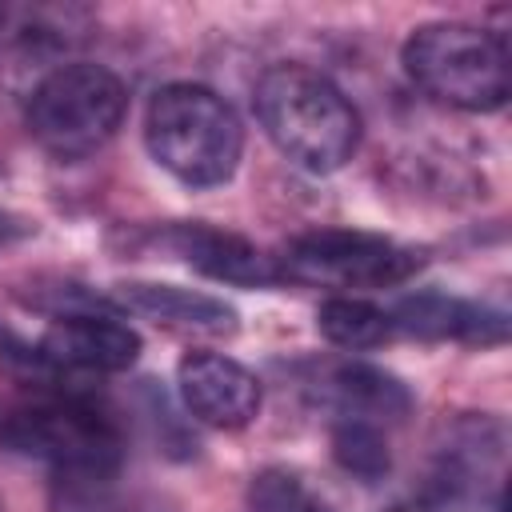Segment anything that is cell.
Wrapping results in <instances>:
<instances>
[{
    "mask_svg": "<svg viewBox=\"0 0 512 512\" xmlns=\"http://www.w3.org/2000/svg\"><path fill=\"white\" fill-rule=\"evenodd\" d=\"M124 112H128L124 80L104 64L72 60L52 68L28 92L24 120L44 152L60 160H80L116 136Z\"/></svg>",
    "mask_w": 512,
    "mask_h": 512,
    "instance_id": "4",
    "label": "cell"
},
{
    "mask_svg": "<svg viewBox=\"0 0 512 512\" xmlns=\"http://www.w3.org/2000/svg\"><path fill=\"white\" fill-rule=\"evenodd\" d=\"M280 280L320 288H392L424 268V252L376 232L316 228L300 232L276 256Z\"/></svg>",
    "mask_w": 512,
    "mask_h": 512,
    "instance_id": "6",
    "label": "cell"
},
{
    "mask_svg": "<svg viewBox=\"0 0 512 512\" xmlns=\"http://www.w3.org/2000/svg\"><path fill=\"white\" fill-rule=\"evenodd\" d=\"M144 144L152 160L188 188H216L232 180L244 152V124L236 108L192 80L152 92L144 112Z\"/></svg>",
    "mask_w": 512,
    "mask_h": 512,
    "instance_id": "2",
    "label": "cell"
},
{
    "mask_svg": "<svg viewBox=\"0 0 512 512\" xmlns=\"http://www.w3.org/2000/svg\"><path fill=\"white\" fill-rule=\"evenodd\" d=\"M0 444L72 480H112L124 460L120 424L88 400H36L0 420Z\"/></svg>",
    "mask_w": 512,
    "mask_h": 512,
    "instance_id": "5",
    "label": "cell"
},
{
    "mask_svg": "<svg viewBox=\"0 0 512 512\" xmlns=\"http://www.w3.org/2000/svg\"><path fill=\"white\" fill-rule=\"evenodd\" d=\"M388 512H432V508H428L424 500H412V504H392Z\"/></svg>",
    "mask_w": 512,
    "mask_h": 512,
    "instance_id": "17",
    "label": "cell"
},
{
    "mask_svg": "<svg viewBox=\"0 0 512 512\" xmlns=\"http://www.w3.org/2000/svg\"><path fill=\"white\" fill-rule=\"evenodd\" d=\"M0 32H4V8H0Z\"/></svg>",
    "mask_w": 512,
    "mask_h": 512,
    "instance_id": "18",
    "label": "cell"
},
{
    "mask_svg": "<svg viewBox=\"0 0 512 512\" xmlns=\"http://www.w3.org/2000/svg\"><path fill=\"white\" fill-rule=\"evenodd\" d=\"M256 120L280 156L312 176L344 168L364 132L352 100L308 64H272L256 80Z\"/></svg>",
    "mask_w": 512,
    "mask_h": 512,
    "instance_id": "1",
    "label": "cell"
},
{
    "mask_svg": "<svg viewBox=\"0 0 512 512\" xmlns=\"http://www.w3.org/2000/svg\"><path fill=\"white\" fill-rule=\"evenodd\" d=\"M176 392L192 420L208 428H244L260 412V380L224 352H188L176 364Z\"/></svg>",
    "mask_w": 512,
    "mask_h": 512,
    "instance_id": "7",
    "label": "cell"
},
{
    "mask_svg": "<svg viewBox=\"0 0 512 512\" xmlns=\"http://www.w3.org/2000/svg\"><path fill=\"white\" fill-rule=\"evenodd\" d=\"M28 236H36V220L24 216V212L0 208V248H4V244H20V240H28Z\"/></svg>",
    "mask_w": 512,
    "mask_h": 512,
    "instance_id": "16",
    "label": "cell"
},
{
    "mask_svg": "<svg viewBox=\"0 0 512 512\" xmlns=\"http://www.w3.org/2000/svg\"><path fill=\"white\" fill-rule=\"evenodd\" d=\"M248 512H336L300 472L272 464L248 480Z\"/></svg>",
    "mask_w": 512,
    "mask_h": 512,
    "instance_id": "15",
    "label": "cell"
},
{
    "mask_svg": "<svg viewBox=\"0 0 512 512\" xmlns=\"http://www.w3.org/2000/svg\"><path fill=\"white\" fill-rule=\"evenodd\" d=\"M400 64L436 104L496 112L508 100V44L500 32L464 20H432L412 28L400 48Z\"/></svg>",
    "mask_w": 512,
    "mask_h": 512,
    "instance_id": "3",
    "label": "cell"
},
{
    "mask_svg": "<svg viewBox=\"0 0 512 512\" xmlns=\"http://www.w3.org/2000/svg\"><path fill=\"white\" fill-rule=\"evenodd\" d=\"M316 328L328 344L348 348V352H364V348H380L396 336L392 316L364 300V296H328L316 308Z\"/></svg>",
    "mask_w": 512,
    "mask_h": 512,
    "instance_id": "13",
    "label": "cell"
},
{
    "mask_svg": "<svg viewBox=\"0 0 512 512\" xmlns=\"http://www.w3.org/2000/svg\"><path fill=\"white\" fill-rule=\"evenodd\" d=\"M388 316L396 332L416 340H456V344H480V348L508 340V316L500 308L460 300V296L416 292V296H404Z\"/></svg>",
    "mask_w": 512,
    "mask_h": 512,
    "instance_id": "11",
    "label": "cell"
},
{
    "mask_svg": "<svg viewBox=\"0 0 512 512\" xmlns=\"http://www.w3.org/2000/svg\"><path fill=\"white\" fill-rule=\"evenodd\" d=\"M320 396L324 404L336 408V416H348V420H404L412 412V392L400 376L376 368V364H364V360H344V364H332L320 380Z\"/></svg>",
    "mask_w": 512,
    "mask_h": 512,
    "instance_id": "12",
    "label": "cell"
},
{
    "mask_svg": "<svg viewBox=\"0 0 512 512\" xmlns=\"http://www.w3.org/2000/svg\"><path fill=\"white\" fill-rule=\"evenodd\" d=\"M140 352V332L104 312H64L40 336V356L76 372H128Z\"/></svg>",
    "mask_w": 512,
    "mask_h": 512,
    "instance_id": "8",
    "label": "cell"
},
{
    "mask_svg": "<svg viewBox=\"0 0 512 512\" xmlns=\"http://www.w3.org/2000/svg\"><path fill=\"white\" fill-rule=\"evenodd\" d=\"M328 448H332V460L364 484H376L392 472V448H388V436L380 432V424L340 416L328 432Z\"/></svg>",
    "mask_w": 512,
    "mask_h": 512,
    "instance_id": "14",
    "label": "cell"
},
{
    "mask_svg": "<svg viewBox=\"0 0 512 512\" xmlns=\"http://www.w3.org/2000/svg\"><path fill=\"white\" fill-rule=\"evenodd\" d=\"M112 304L148 316L152 324L184 336H232L240 328V316L232 304L220 296L180 288V284H160V280H120L112 284Z\"/></svg>",
    "mask_w": 512,
    "mask_h": 512,
    "instance_id": "10",
    "label": "cell"
},
{
    "mask_svg": "<svg viewBox=\"0 0 512 512\" xmlns=\"http://www.w3.org/2000/svg\"><path fill=\"white\" fill-rule=\"evenodd\" d=\"M160 244L208 280L236 284V288H272V284H280L276 256H268L264 248H256L240 232H224V228H212V224H172L160 236Z\"/></svg>",
    "mask_w": 512,
    "mask_h": 512,
    "instance_id": "9",
    "label": "cell"
}]
</instances>
